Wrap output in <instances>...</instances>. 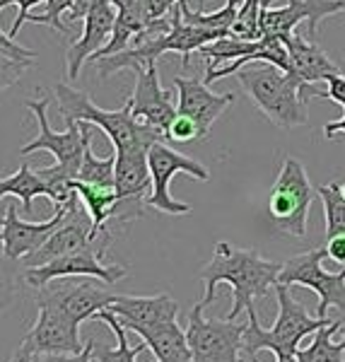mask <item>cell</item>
Listing matches in <instances>:
<instances>
[{"label": "cell", "instance_id": "obj_1", "mask_svg": "<svg viewBox=\"0 0 345 362\" xmlns=\"http://www.w3.org/2000/svg\"><path fill=\"white\" fill-rule=\"evenodd\" d=\"M283 264L263 259L256 249H237L230 242H218L213 259L201 268L203 305H213L222 283L232 288V309L225 319L237 321L242 312L254 307V300H263L268 290L276 288Z\"/></svg>", "mask_w": 345, "mask_h": 362}, {"label": "cell", "instance_id": "obj_2", "mask_svg": "<svg viewBox=\"0 0 345 362\" xmlns=\"http://www.w3.org/2000/svg\"><path fill=\"white\" fill-rule=\"evenodd\" d=\"M237 80L256 109L278 128H297L309 121L307 102L317 95L314 85H302L292 73L259 61L237 70Z\"/></svg>", "mask_w": 345, "mask_h": 362}, {"label": "cell", "instance_id": "obj_3", "mask_svg": "<svg viewBox=\"0 0 345 362\" xmlns=\"http://www.w3.org/2000/svg\"><path fill=\"white\" fill-rule=\"evenodd\" d=\"M273 290H276L278 297V319L271 329H263L259 324V314H256L254 307L247 309L249 324L244 326L242 338V355L247 358V362L259 358V350H271L276 358H280V355H297L302 338L333 324L331 319L309 317L307 309L290 295V285L276 283Z\"/></svg>", "mask_w": 345, "mask_h": 362}, {"label": "cell", "instance_id": "obj_4", "mask_svg": "<svg viewBox=\"0 0 345 362\" xmlns=\"http://www.w3.org/2000/svg\"><path fill=\"white\" fill-rule=\"evenodd\" d=\"M56 102H58V112L63 116V124H73V121H87V124L102 128L109 136L114 150H124L128 145L136 143H157V140H165L160 133L150 131V128L140 126L136 119H133V102L128 99L121 109L116 112H107V109H99L95 102H92L90 95L75 90L66 83L56 85Z\"/></svg>", "mask_w": 345, "mask_h": 362}, {"label": "cell", "instance_id": "obj_5", "mask_svg": "<svg viewBox=\"0 0 345 362\" xmlns=\"http://www.w3.org/2000/svg\"><path fill=\"white\" fill-rule=\"evenodd\" d=\"M319 189H314L307 177V169L295 157H285L271 191H268V215L280 232H288L292 237L307 235L309 208Z\"/></svg>", "mask_w": 345, "mask_h": 362}, {"label": "cell", "instance_id": "obj_6", "mask_svg": "<svg viewBox=\"0 0 345 362\" xmlns=\"http://www.w3.org/2000/svg\"><path fill=\"white\" fill-rule=\"evenodd\" d=\"M111 242L109 230H104L102 235L92 239L85 247L70 251V254L61 256V259L51 261V264L37 266V268H27L25 280L32 285L34 290L49 285L51 280H61V278H99L107 285H116L119 280H124L128 276V268L121 264H102L99 256L107 251Z\"/></svg>", "mask_w": 345, "mask_h": 362}, {"label": "cell", "instance_id": "obj_7", "mask_svg": "<svg viewBox=\"0 0 345 362\" xmlns=\"http://www.w3.org/2000/svg\"><path fill=\"white\" fill-rule=\"evenodd\" d=\"M116 300H119V293H114L111 285L90 276L51 280L49 285L37 290V302L61 309L75 326L95 319L102 309L111 307Z\"/></svg>", "mask_w": 345, "mask_h": 362}, {"label": "cell", "instance_id": "obj_8", "mask_svg": "<svg viewBox=\"0 0 345 362\" xmlns=\"http://www.w3.org/2000/svg\"><path fill=\"white\" fill-rule=\"evenodd\" d=\"M203 302H196L186 324L191 362H244L242 338L244 324L230 319H206Z\"/></svg>", "mask_w": 345, "mask_h": 362}, {"label": "cell", "instance_id": "obj_9", "mask_svg": "<svg viewBox=\"0 0 345 362\" xmlns=\"http://www.w3.org/2000/svg\"><path fill=\"white\" fill-rule=\"evenodd\" d=\"M150 177H152V189L148 196V208H155L160 213L169 215H189L191 206L184 201H174L169 194V184L177 174H189L196 181H210L208 167H203L201 162L191 160V157L181 155L179 150L169 148L165 140H157L150 148Z\"/></svg>", "mask_w": 345, "mask_h": 362}, {"label": "cell", "instance_id": "obj_10", "mask_svg": "<svg viewBox=\"0 0 345 362\" xmlns=\"http://www.w3.org/2000/svg\"><path fill=\"white\" fill-rule=\"evenodd\" d=\"M326 259V249H309L297 254L283 264L278 283L302 285L319 295V317L326 319L331 307L345 312V266L338 273H329L321 261Z\"/></svg>", "mask_w": 345, "mask_h": 362}, {"label": "cell", "instance_id": "obj_11", "mask_svg": "<svg viewBox=\"0 0 345 362\" xmlns=\"http://www.w3.org/2000/svg\"><path fill=\"white\" fill-rule=\"evenodd\" d=\"M136 90L131 95L133 102V119L140 126L150 128V131L160 133L162 138H167L169 126H172L174 116H177V104H174L172 95L167 90H162L160 85V73H157V63H150L145 68H136Z\"/></svg>", "mask_w": 345, "mask_h": 362}, {"label": "cell", "instance_id": "obj_12", "mask_svg": "<svg viewBox=\"0 0 345 362\" xmlns=\"http://www.w3.org/2000/svg\"><path fill=\"white\" fill-rule=\"evenodd\" d=\"M95 239V223H92V215L87 213L85 203L80 201L78 191L70 196V201L66 203V218L63 223L56 227V232L46 239V244L39 251L29 254L25 259L27 268H37L51 261L61 259V256L70 254V251L85 247Z\"/></svg>", "mask_w": 345, "mask_h": 362}, {"label": "cell", "instance_id": "obj_13", "mask_svg": "<svg viewBox=\"0 0 345 362\" xmlns=\"http://www.w3.org/2000/svg\"><path fill=\"white\" fill-rule=\"evenodd\" d=\"M39 317L32 331L22 341L32 355H75L83 353L87 343L80 341V326H75L61 309L37 302Z\"/></svg>", "mask_w": 345, "mask_h": 362}, {"label": "cell", "instance_id": "obj_14", "mask_svg": "<svg viewBox=\"0 0 345 362\" xmlns=\"http://www.w3.org/2000/svg\"><path fill=\"white\" fill-rule=\"evenodd\" d=\"M273 0H266L261 13L263 37H283L292 34L302 20H307V37L317 39V27L329 15L345 13L343 0H288L285 8H271Z\"/></svg>", "mask_w": 345, "mask_h": 362}, {"label": "cell", "instance_id": "obj_15", "mask_svg": "<svg viewBox=\"0 0 345 362\" xmlns=\"http://www.w3.org/2000/svg\"><path fill=\"white\" fill-rule=\"evenodd\" d=\"M63 218H66V206H56L54 218L44 223H25L15 206L5 208L3 223H0V242H3L5 259L25 261L29 254L39 251L46 239L56 232V227L63 223Z\"/></svg>", "mask_w": 345, "mask_h": 362}, {"label": "cell", "instance_id": "obj_16", "mask_svg": "<svg viewBox=\"0 0 345 362\" xmlns=\"http://www.w3.org/2000/svg\"><path fill=\"white\" fill-rule=\"evenodd\" d=\"M174 87H177V112L194 119L196 124L201 126V131L206 133V138L215 121H218L220 116L227 112V107L235 104V99H237L235 92L218 95V92H210V85H206V80L184 78V75L174 78Z\"/></svg>", "mask_w": 345, "mask_h": 362}, {"label": "cell", "instance_id": "obj_17", "mask_svg": "<svg viewBox=\"0 0 345 362\" xmlns=\"http://www.w3.org/2000/svg\"><path fill=\"white\" fill-rule=\"evenodd\" d=\"M116 3L114 0H102L90 10V15L85 17V32L80 39H75L66 51V66H68V78L75 80L80 75V68L87 61H92V56H97L104 46L109 44L111 34H114L116 25Z\"/></svg>", "mask_w": 345, "mask_h": 362}, {"label": "cell", "instance_id": "obj_18", "mask_svg": "<svg viewBox=\"0 0 345 362\" xmlns=\"http://www.w3.org/2000/svg\"><path fill=\"white\" fill-rule=\"evenodd\" d=\"M280 39L288 46L290 73L295 75L302 85H317L321 80L333 78V75H343V68L338 66L314 39L297 37L295 32L283 34Z\"/></svg>", "mask_w": 345, "mask_h": 362}, {"label": "cell", "instance_id": "obj_19", "mask_svg": "<svg viewBox=\"0 0 345 362\" xmlns=\"http://www.w3.org/2000/svg\"><path fill=\"white\" fill-rule=\"evenodd\" d=\"M109 312H114L121 319L126 329H136V326H160L169 321L179 319V305L167 293L140 297V295H119V300Z\"/></svg>", "mask_w": 345, "mask_h": 362}, {"label": "cell", "instance_id": "obj_20", "mask_svg": "<svg viewBox=\"0 0 345 362\" xmlns=\"http://www.w3.org/2000/svg\"><path fill=\"white\" fill-rule=\"evenodd\" d=\"M136 334L148 343L157 362H191V348L186 331L179 326V321H169L160 326H136Z\"/></svg>", "mask_w": 345, "mask_h": 362}, {"label": "cell", "instance_id": "obj_21", "mask_svg": "<svg viewBox=\"0 0 345 362\" xmlns=\"http://www.w3.org/2000/svg\"><path fill=\"white\" fill-rule=\"evenodd\" d=\"M73 189L78 191L80 201L85 203L87 213L92 215L95 237H99L104 230H109L111 213H114V206L119 203V194H116V189H109V186L85 184V181H80V179L73 181Z\"/></svg>", "mask_w": 345, "mask_h": 362}, {"label": "cell", "instance_id": "obj_22", "mask_svg": "<svg viewBox=\"0 0 345 362\" xmlns=\"http://www.w3.org/2000/svg\"><path fill=\"white\" fill-rule=\"evenodd\" d=\"M0 194H3V198H20L25 213H32L37 196H46L51 201V186L42 179V174L37 169H29V165H22L15 174H10V177L0 181Z\"/></svg>", "mask_w": 345, "mask_h": 362}, {"label": "cell", "instance_id": "obj_23", "mask_svg": "<svg viewBox=\"0 0 345 362\" xmlns=\"http://www.w3.org/2000/svg\"><path fill=\"white\" fill-rule=\"evenodd\" d=\"M97 321H104L116 336V348H107V346H95V362H138L136 358L148 348V343L140 341L138 346H128V336H126V326L121 324V319L116 317L109 309H102V312L95 317ZM157 362V360H155Z\"/></svg>", "mask_w": 345, "mask_h": 362}, {"label": "cell", "instance_id": "obj_24", "mask_svg": "<svg viewBox=\"0 0 345 362\" xmlns=\"http://www.w3.org/2000/svg\"><path fill=\"white\" fill-rule=\"evenodd\" d=\"M34 61H37L34 51L20 46L8 32H0V85L3 90L13 87L22 78V73L34 66Z\"/></svg>", "mask_w": 345, "mask_h": 362}, {"label": "cell", "instance_id": "obj_25", "mask_svg": "<svg viewBox=\"0 0 345 362\" xmlns=\"http://www.w3.org/2000/svg\"><path fill=\"white\" fill-rule=\"evenodd\" d=\"M338 321L317 331L312 346L297 350V362H345V343H333V334L338 331Z\"/></svg>", "mask_w": 345, "mask_h": 362}, {"label": "cell", "instance_id": "obj_26", "mask_svg": "<svg viewBox=\"0 0 345 362\" xmlns=\"http://www.w3.org/2000/svg\"><path fill=\"white\" fill-rule=\"evenodd\" d=\"M78 179L85 181V184L116 189V153L109 155V157H97L95 153H92V133H90V138H87L83 167H80Z\"/></svg>", "mask_w": 345, "mask_h": 362}, {"label": "cell", "instance_id": "obj_27", "mask_svg": "<svg viewBox=\"0 0 345 362\" xmlns=\"http://www.w3.org/2000/svg\"><path fill=\"white\" fill-rule=\"evenodd\" d=\"M319 198L324 203L326 215V239L345 235V196L336 184L319 186Z\"/></svg>", "mask_w": 345, "mask_h": 362}, {"label": "cell", "instance_id": "obj_28", "mask_svg": "<svg viewBox=\"0 0 345 362\" xmlns=\"http://www.w3.org/2000/svg\"><path fill=\"white\" fill-rule=\"evenodd\" d=\"M263 5L266 0H242L239 5V17L232 27V34L242 39H263L261 34V13H263Z\"/></svg>", "mask_w": 345, "mask_h": 362}, {"label": "cell", "instance_id": "obj_29", "mask_svg": "<svg viewBox=\"0 0 345 362\" xmlns=\"http://www.w3.org/2000/svg\"><path fill=\"white\" fill-rule=\"evenodd\" d=\"M75 0H46L44 10L37 15H29V22L34 25H49L61 34H73V27L63 22V13H70Z\"/></svg>", "mask_w": 345, "mask_h": 362}, {"label": "cell", "instance_id": "obj_30", "mask_svg": "<svg viewBox=\"0 0 345 362\" xmlns=\"http://www.w3.org/2000/svg\"><path fill=\"white\" fill-rule=\"evenodd\" d=\"M167 138L174 140V143L186 145V143H196V140H206V133L201 131V126H198L194 119H189V116H184V114H177L172 126H169Z\"/></svg>", "mask_w": 345, "mask_h": 362}, {"label": "cell", "instance_id": "obj_31", "mask_svg": "<svg viewBox=\"0 0 345 362\" xmlns=\"http://www.w3.org/2000/svg\"><path fill=\"white\" fill-rule=\"evenodd\" d=\"M143 3V13H145V20H148V25H157V22H162L167 15H172V10L177 8L181 0H140Z\"/></svg>", "mask_w": 345, "mask_h": 362}, {"label": "cell", "instance_id": "obj_32", "mask_svg": "<svg viewBox=\"0 0 345 362\" xmlns=\"http://www.w3.org/2000/svg\"><path fill=\"white\" fill-rule=\"evenodd\" d=\"M42 3H46V0H0V8H3V10L10 8V5H17V10H20L13 29H10V37H13V39L17 37V32H20V29L29 22V15H32L29 10L37 8V5H42Z\"/></svg>", "mask_w": 345, "mask_h": 362}, {"label": "cell", "instance_id": "obj_33", "mask_svg": "<svg viewBox=\"0 0 345 362\" xmlns=\"http://www.w3.org/2000/svg\"><path fill=\"white\" fill-rule=\"evenodd\" d=\"M95 346L97 341H87L83 353L75 355H34L37 362H95Z\"/></svg>", "mask_w": 345, "mask_h": 362}, {"label": "cell", "instance_id": "obj_34", "mask_svg": "<svg viewBox=\"0 0 345 362\" xmlns=\"http://www.w3.org/2000/svg\"><path fill=\"white\" fill-rule=\"evenodd\" d=\"M326 99L341 104L345 112V75H333V78L326 80Z\"/></svg>", "mask_w": 345, "mask_h": 362}, {"label": "cell", "instance_id": "obj_35", "mask_svg": "<svg viewBox=\"0 0 345 362\" xmlns=\"http://www.w3.org/2000/svg\"><path fill=\"white\" fill-rule=\"evenodd\" d=\"M326 259L333 261L336 266H345V235L326 239Z\"/></svg>", "mask_w": 345, "mask_h": 362}, {"label": "cell", "instance_id": "obj_36", "mask_svg": "<svg viewBox=\"0 0 345 362\" xmlns=\"http://www.w3.org/2000/svg\"><path fill=\"white\" fill-rule=\"evenodd\" d=\"M324 133H326V138H336V133H345V114H343V119L326 124L324 126Z\"/></svg>", "mask_w": 345, "mask_h": 362}, {"label": "cell", "instance_id": "obj_37", "mask_svg": "<svg viewBox=\"0 0 345 362\" xmlns=\"http://www.w3.org/2000/svg\"><path fill=\"white\" fill-rule=\"evenodd\" d=\"M8 362H37V360H34V355L29 353V350H27L25 346H20V348L15 350V355H13V358H10Z\"/></svg>", "mask_w": 345, "mask_h": 362}, {"label": "cell", "instance_id": "obj_38", "mask_svg": "<svg viewBox=\"0 0 345 362\" xmlns=\"http://www.w3.org/2000/svg\"><path fill=\"white\" fill-rule=\"evenodd\" d=\"M249 362H259V358H254ZM276 362H297V358H295V355H280V358H276Z\"/></svg>", "mask_w": 345, "mask_h": 362}, {"label": "cell", "instance_id": "obj_39", "mask_svg": "<svg viewBox=\"0 0 345 362\" xmlns=\"http://www.w3.org/2000/svg\"><path fill=\"white\" fill-rule=\"evenodd\" d=\"M338 334L343 336V343H345V324H341V326H338Z\"/></svg>", "mask_w": 345, "mask_h": 362}, {"label": "cell", "instance_id": "obj_40", "mask_svg": "<svg viewBox=\"0 0 345 362\" xmlns=\"http://www.w3.org/2000/svg\"><path fill=\"white\" fill-rule=\"evenodd\" d=\"M338 186V191H341V194L345 196V181H341V184H336Z\"/></svg>", "mask_w": 345, "mask_h": 362}, {"label": "cell", "instance_id": "obj_41", "mask_svg": "<svg viewBox=\"0 0 345 362\" xmlns=\"http://www.w3.org/2000/svg\"><path fill=\"white\" fill-rule=\"evenodd\" d=\"M343 3H345V0H343Z\"/></svg>", "mask_w": 345, "mask_h": 362}]
</instances>
